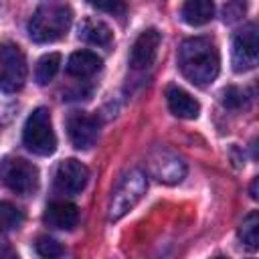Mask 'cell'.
I'll return each instance as SVG.
<instances>
[{
  "mask_svg": "<svg viewBox=\"0 0 259 259\" xmlns=\"http://www.w3.org/2000/svg\"><path fill=\"white\" fill-rule=\"evenodd\" d=\"M148 170L162 184H178L186 174V164L172 150L156 148L148 158Z\"/></svg>",
  "mask_w": 259,
  "mask_h": 259,
  "instance_id": "cell-8",
  "label": "cell"
},
{
  "mask_svg": "<svg viewBox=\"0 0 259 259\" xmlns=\"http://www.w3.org/2000/svg\"><path fill=\"white\" fill-rule=\"evenodd\" d=\"M73 10L61 2L40 4L28 20V36L34 42H55L63 38L71 26Z\"/></svg>",
  "mask_w": 259,
  "mask_h": 259,
  "instance_id": "cell-2",
  "label": "cell"
},
{
  "mask_svg": "<svg viewBox=\"0 0 259 259\" xmlns=\"http://www.w3.org/2000/svg\"><path fill=\"white\" fill-rule=\"evenodd\" d=\"M160 42H162V34L158 32V28H146L138 34V38L134 40L132 45V51H130V67L136 69V71H142V69H148L156 55H158V49H160Z\"/></svg>",
  "mask_w": 259,
  "mask_h": 259,
  "instance_id": "cell-10",
  "label": "cell"
},
{
  "mask_svg": "<svg viewBox=\"0 0 259 259\" xmlns=\"http://www.w3.org/2000/svg\"><path fill=\"white\" fill-rule=\"evenodd\" d=\"M245 103H247V95H245L243 89H239L235 85H229L223 91V105L225 107H229V109H241Z\"/></svg>",
  "mask_w": 259,
  "mask_h": 259,
  "instance_id": "cell-21",
  "label": "cell"
},
{
  "mask_svg": "<svg viewBox=\"0 0 259 259\" xmlns=\"http://www.w3.org/2000/svg\"><path fill=\"white\" fill-rule=\"evenodd\" d=\"M259 61V32L257 24H245L233 38L231 63L235 73H247L255 69Z\"/></svg>",
  "mask_w": 259,
  "mask_h": 259,
  "instance_id": "cell-7",
  "label": "cell"
},
{
  "mask_svg": "<svg viewBox=\"0 0 259 259\" xmlns=\"http://www.w3.org/2000/svg\"><path fill=\"white\" fill-rule=\"evenodd\" d=\"M101 69V57L91 51H75L67 61V73L73 77H91Z\"/></svg>",
  "mask_w": 259,
  "mask_h": 259,
  "instance_id": "cell-15",
  "label": "cell"
},
{
  "mask_svg": "<svg viewBox=\"0 0 259 259\" xmlns=\"http://www.w3.org/2000/svg\"><path fill=\"white\" fill-rule=\"evenodd\" d=\"M79 38L95 47H109L113 40V32L101 18H85L79 24Z\"/></svg>",
  "mask_w": 259,
  "mask_h": 259,
  "instance_id": "cell-14",
  "label": "cell"
},
{
  "mask_svg": "<svg viewBox=\"0 0 259 259\" xmlns=\"http://www.w3.org/2000/svg\"><path fill=\"white\" fill-rule=\"evenodd\" d=\"M61 67V55L59 53H47L38 59L36 69H34V79L38 85H47L49 81H53V77L57 75Z\"/></svg>",
  "mask_w": 259,
  "mask_h": 259,
  "instance_id": "cell-18",
  "label": "cell"
},
{
  "mask_svg": "<svg viewBox=\"0 0 259 259\" xmlns=\"http://www.w3.org/2000/svg\"><path fill=\"white\" fill-rule=\"evenodd\" d=\"M45 223L53 229H63V231H71L77 221H79V208L73 202H65V200H55L45 208Z\"/></svg>",
  "mask_w": 259,
  "mask_h": 259,
  "instance_id": "cell-13",
  "label": "cell"
},
{
  "mask_svg": "<svg viewBox=\"0 0 259 259\" xmlns=\"http://www.w3.org/2000/svg\"><path fill=\"white\" fill-rule=\"evenodd\" d=\"M22 223H24L22 210L8 200H0V233L18 231L22 227Z\"/></svg>",
  "mask_w": 259,
  "mask_h": 259,
  "instance_id": "cell-17",
  "label": "cell"
},
{
  "mask_svg": "<svg viewBox=\"0 0 259 259\" xmlns=\"http://www.w3.org/2000/svg\"><path fill=\"white\" fill-rule=\"evenodd\" d=\"M97 119L85 111H73L67 117V134L77 150H89L97 140Z\"/></svg>",
  "mask_w": 259,
  "mask_h": 259,
  "instance_id": "cell-11",
  "label": "cell"
},
{
  "mask_svg": "<svg viewBox=\"0 0 259 259\" xmlns=\"http://www.w3.org/2000/svg\"><path fill=\"white\" fill-rule=\"evenodd\" d=\"M22 142L26 150H30L36 156H51L57 150V136L53 130L51 111L47 107H36L26 117L22 130Z\"/></svg>",
  "mask_w": 259,
  "mask_h": 259,
  "instance_id": "cell-3",
  "label": "cell"
},
{
  "mask_svg": "<svg viewBox=\"0 0 259 259\" xmlns=\"http://www.w3.org/2000/svg\"><path fill=\"white\" fill-rule=\"evenodd\" d=\"M0 259H18V255L10 247H0Z\"/></svg>",
  "mask_w": 259,
  "mask_h": 259,
  "instance_id": "cell-23",
  "label": "cell"
},
{
  "mask_svg": "<svg viewBox=\"0 0 259 259\" xmlns=\"http://www.w3.org/2000/svg\"><path fill=\"white\" fill-rule=\"evenodd\" d=\"M87 180H89L87 166L75 158L63 160L55 170V188L61 194H69V196L79 194L85 188Z\"/></svg>",
  "mask_w": 259,
  "mask_h": 259,
  "instance_id": "cell-9",
  "label": "cell"
},
{
  "mask_svg": "<svg viewBox=\"0 0 259 259\" xmlns=\"http://www.w3.org/2000/svg\"><path fill=\"white\" fill-rule=\"evenodd\" d=\"M34 251L40 259H61L65 255L63 245L57 239L49 237V235H42L34 241Z\"/></svg>",
  "mask_w": 259,
  "mask_h": 259,
  "instance_id": "cell-20",
  "label": "cell"
},
{
  "mask_svg": "<svg viewBox=\"0 0 259 259\" xmlns=\"http://www.w3.org/2000/svg\"><path fill=\"white\" fill-rule=\"evenodd\" d=\"M239 239L249 251H255L259 247V214H257V210L249 212L243 219L241 229H239Z\"/></svg>",
  "mask_w": 259,
  "mask_h": 259,
  "instance_id": "cell-19",
  "label": "cell"
},
{
  "mask_svg": "<svg viewBox=\"0 0 259 259\" xmlns=\"http://www.w3.org/2000/svg\"><path fill=\"white\" fill-rule=\"evenodd\" d=\"M214 259H227V257H214Z\"/></svg>",
  "mask_w": 259,
  "mask_h": 259,
  "instance_id": "cell-25",
  "label": "cell"
},
{
  "mask_svg": "<svg viewBox=\"0 0 259 259\" xmlns=\"http://www.w3.org/2000/svg\"><path fill=\"white\" fill-rule=\"evenodd\" d=\"M26 59L18 45L0 42V91L16 93L26 83Z\"/></svg>",
  "mask_w": 259,
  "mask_h": 259,
  "instance_id": "cell-6",
  "label": "cell"
},
{
  "mask_svg": "<svg viewBox=\"0 0 259 259\" xmlns=\"http://www.w3.org/2000/svg\"><path fill=\"white\" fill-rule=\"evenodd\" d=\"M146 190H148L146 174L142 170H138V168L130 170L119 180V184L115 186V190L111 194V200H109V206H107L109 219L111 221H119L121 217H125L144 198Z\"/></svg>",
  "mask_w": 259,
  "mask_h": 259,
  "instance_id": "cell-4",
  "label": "cell"
},
{
  "mask_svg": "<svg viewBox=\"0 0 259 259\" xmlns=\"http://www.w3.org/2000/svg\"><path fill=\"white\" fill-rule=\"evenodd\" d=\"M166 103H168V109L182 119H196L200 113V103L178 85H170L166 89Z\"/></svg>",
  "mask_w": 259,
  "mask_h": 259,
  "instance_id": "cell-12",
  "label": "cell"
},
{
  "mask_svg": "<svg viewBox=\"0 0 259 259\" xmlns=\"http://www.w3.org/2000/svg\"><path fill=\"white\" fill-rule=\"evenodd\" d=\"M0 182L16 194L28 196L38 188V168L24 158L6 156L0 160Z\"/></svg>",
  "mask_w": 259,
  "mask_h": 259,
  "instance_id": "cell-5",
  "label": "cell"
},
{
  "mask_svg": "<svg viewBox=\"0 0 259 259\" xmlns=\"http://www.w3.org/2000/svg\"><path fill=\"white\" fill-rule=\"evenodd\" d=\"M91 6L97 10L109 12V14H123L125 12V4H121V2H93Z\"/></svg>",
  "mask_w": 259,
  "mask_h": 259,
  "instance_id": "cell-22",
  "label": "cell"
},
{
  "mask_svg": "<svg viewBox=\"0 0 259 259\" xmlns=\"http://www.w3.org/2000/svg\"><path fill=\"white\" fill-rule=\"evenodd\" d=\"M257 184H259V180L255 178L253 184H251V198H257Z\"/></svg>",
  "mask_w": 259,
  "mask_h": 259,
  "instance_id": "cell-24",
  "label": "cell"
},
{
  "mask_svg": "<svg viewBox=\"0 0 259 259\" xmlns=\"http://www.w3.org/2000/svg\"><path fill=\"white\" fill-rule=\"evenodd\" d=\"M178 67L194 85L202 87L212 83L221 69V57L214 40L208 36L186 38L178 49Z\"/></svg>",
  "mask_w": 259,
  "mask_h": 259,
  "instance_id": "cell-1",
  "label": "cell"
},
{
  "mask_svg": "<svg viewBox=\"0 0 259 259\" xmlns=\"http://www.w3.org/2000/svg\"><path fill=\"white\" fill-rule=\"evenodd\" d=\"M214 16V4L210 0H188L182 4L180 18L190 26H202Z\"/></svg>",
  "mask_w": 259,
  "mask_h": 259,
  "instance_id": "cell-16",
  "label": "cell"
}]
</instances>
